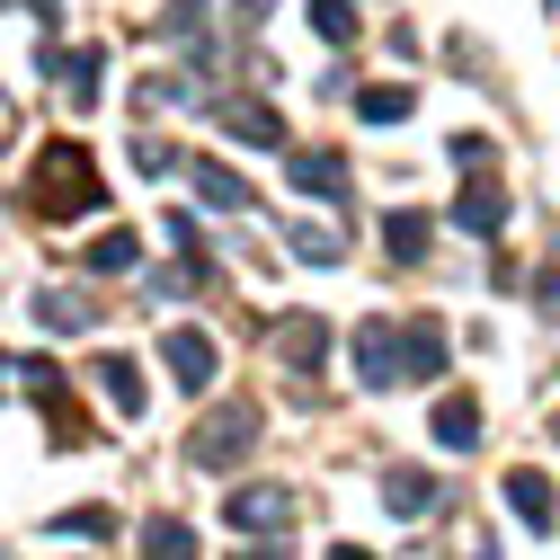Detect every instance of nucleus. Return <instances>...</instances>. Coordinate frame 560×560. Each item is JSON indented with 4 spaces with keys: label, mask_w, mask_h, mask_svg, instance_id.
I'll return each instance as SVG.
<instances>
[{
    "label": "nucleus",
    "mask_w": 560,
    "mask_h": 560,
    "mask_svg": "<svg viewBox=\"0 0 560 560\" xmlns=\"http://www.w3.org/2000/svg\"><path fill=\"white\" fill-rule=\"evenodd\" d=\"M357 374H365V392H392L400 383V329L392 320H365L357 329Z\"/></svg>",
    "instance_id": "obj_4"
},
{
    "label": "nucleus",
    "mask_w": 560,
    "mask_h": 560,
    "mask_svg": "<svg viewBox=\"0 0 560 560\" xmlns=\"http://www.w3.org/2000/svg\"><path fill=\"white\" fill-rule=\"evenodd\" d=\"M285 516H294L285 489H232V525H241V534H276Z\"/></svg>",
    "instance_id": "obj_10"
},
{
    "label": "nucleus",
    "mask_w": 560,
    "mask_h": 560,
    "mask_svg": "<svg viewBox=\"0 0 560 560\" xmlns=\"http://www.w3.org/2000/svg\"><path fill=\"white\" fill-rule=\"evenodd\" d=\"M276 347H285V365H320V347H329V329H320L312 312H285V320H276Z\"/></svg>",
    "instance_id": "obj_15"
},
{
    "label": "nucleus",
    "mask_w": 560,
    "mask_h": 560,
    "mask_svg": "<svg viewBox=\"0 0 560 560\" xmlns=\"http://www.w3.org/2000/svg\"><path fill=\"white\" fill-rule=\"evenodd\" d=\"M249 445H258V400H223V409H205L187 428V463L196 471H232Z\"/></svg>",
    "instance_id": "obj_2"
},
{
    "label": "nucleus",
    "mask_w": 560,
    "mask_h": 560,
    "mask_svg": "<svg viewBox=\"0 0 560 560\" xmlns=\"http://www.w3.org/2000/svg\"><path fill=\"white\" fill-rule=\"evenodd\" d=\"M285 170H294L303 196H338V187H347V161H338V152H285Z\"/></svg>",
    "instance_id": "obj_12"
},
{
    "label": "nucleus",
    "mask_w": 560,
    "mask_h": 560,
    "mask_svg": "<svg viewBox=\"0 0 560 560\" xmlns=\"http://www.w3.org/2000/svg\"><path fill=\"white\" fill-rule=\"evenodd\" d=\"M428 241H436V232H428V214H383V249H392L400 267L428 258Z\"/></svg>",
    "instance_id": "obj_16"
},
{
    "label": "nucleus",
    "mask_w": 560,
    "mask_h": 560,
    "mask_svg": "<svg viewBox=\"0 0 560 560\" xmlns=\"http://www.w3.org/2000/svg\"><path fill=\"white\" fill-rule=\"evenodd\" d=\"M418 98H409V81H374V90H357V116L365 125H400Z\"/></svg>",
    "instance_id": "obj_18"
},
{
    "label": "nucleus",
    "mask_w": 560,
    "mask_h": 560,
    "mask_svg": "<svg viewBox=\"0 0 560 560\" xmlns=\"http://www.w3.org/2000/svg\"><path fill=\"white\" fill-rule=\"evenodd\" d=\"M27 187H36V214H45V223H72V214L98 205V161H90L81 143H45L36 170H27Z\"/></svg>",
    "instance_id": "obj_1"
},
{
    "label": "nucleus",
    "mask_w": 560,
    "mask_h": 560,
    "mask_svg": "<svg viewBox=\"0 0 560 560\" xmlns=\"http://www.w3.org/2000/svg\"><path fill=\"white\" fill-rule=\"evenodd\" d=\"M36 320H45V329H90L98 312H90V294H62V285H45V294H36Z\"/></svg>",
    "instance_id": "obj_19"
},
{
    "label": "nucleus",
    "mask_w": 560,
    "mask_h": 560,
    "mask_svg": "<svg viewBox=\"0 0 560 560\" xmlns=\"http://www.w3.org/2000/svg\"><path fill=\"white\" fill-rule=\"evenodd\" d=\"M205 542H196V525L187 516H152L143 525V560H196Z\"/></svg>",
    "instance_id": "obj_13"
},
{
    "label": "nucleus",
    "mask_w": 560,
    "mask_h": 560,
    "mask_svg": "<svg viewBox=\"0 0 560 560\" xmlns=\"http://www.w3.org/2000/svg\"><path fill=\"white\" fill-rule=\"evenodd\" d=\"M161 365H170L178 392H205V383L223 374V357H214V338H205V329H170L161 338Z\"/></svg>",
    "instance_id": "obj_3"
},
{
    "label": "nucleus",
    "mask_w": 560,
    "mask_h": 560,
    "mask_svg": "<svg viewBox=\"0 0 560 560\" xmlns=\"http://www.w3.org/2000/svg\"><path fill=\"white\" fill-rule=\"evenodd\" d=\"M133 258H143V241H133V232H98V241H90V276H125Z\"/></svg>",
    "instance_id": "obj_20"
},
{
    "label": "nucleus",
    "mask_w": 560,
    "mask_h": 560,
    "mask_svg": "<svg viewBox=\"0 0 560 560\" xmlns=\"http://www.w3.org/2000/svg\"><path fill=\"white\" fill-rule=\"evenodd\" d=\"M312 27H320L329 45H347V36H357V10H347V0H312Z\"/></svg>",
    "instance_id": "obj_22"
},
{
    "label": "nucleus",
    "mask_w": 560,
    "mask_h": 560,
    "mask_svg": "<svg viewBox=\"0 0 560 560\" xmlns=\"http://www.w3.org/2000/svg\"><path fill=\"white\" fill-rule=\"evenodd\" d=\"M187 187H196L205 205H223V214H241V205H249V187H241L223 161H187Z\"/></svg>",
    "instance_id": "obj_14"
},
{
    "label": "nucleus",
    "mask_w": 560,
    "mask_h": 560,
    "mask_svg": "<svg viewBox=\"0 0 560 560\" xmlns=\"http://www.w3.org/2000/svg\"><path fill=\"white\" fill-rule=\"evenodd\" d=\"M285 241H294V258H303V267H338V232H329V223H294Z\"/></svg>",
    "instance_id": "obj_21"
},
{
    "label": "nucleus",
    "mask_w": 560,
    "mask_h": 560,
    "mask_svg": "<svg viewBox=\"0 0 560 560\" xmlns=\"http://www.w3.org/2000/svg\"><path fill=\"white\" fill-rule=\"evenodd\" d=\"M54 534H116L107 508H72V516H54Z\"/></svg>",
    "instance_id": "obj_24"
},
{
    "label": "nucleus",
    "mask_w": 560,
    "mask_h": 560,
    "mask_svg": "<svg viewBox=\"0 0 560 560\" xmlns=\"http://www.w3.org/2000/svg\"><path fill=\"white\" fill-rule=\"evenodd\" d=\"M436 499H445V489H436V471H418V463L383 471V508H392V516H428Z\"/></svg>",
    "instance_id": "obj_8"
},
{
    "label": "nucleus",
    "mask_w": 560,
    "mask_h": 560,
    "mask_svg": "<svg viewBox=\"0 0 560 560\" xmlns=\"http://www.w3.org/2000/svg\"><path fill=\"white\" fill-rule=\"evenodd\" d=\"M223 133L232 143H258V152H285V116L267 98H223Z\"/></svg>",
    "instance_id": "obj_5"
},
{
    "label": "nucleus",
    "mask_w": 560,
    "mask_h": 560,
    "mask_svg": "<svg viewBox=\"0 0 560 560\" xmlns=\"http://www.w3.org/2000/svg\"><path fill=\"white\" fill-rule=\"evenodd\" d=\"M454 223L480 232V241H499V232H508V196H499V187H463V196H454Z\"/></svg>",
    "instance_id": "obj_11"
},
{
    "label": "nucleus",
    "mask_w": 560,
    "mask_h": 560,
    "mask_svg": "<svg viewBox=\"0 0 560 560\" xmlns=\"http://www.w3.org/2000/svg\"><path fill=\"white\" fill-rule=\"evenodd\" d=\"M90 383L116 400V418H143V365H133V357H98V365H90Z\"/></svg>",
    "instance_id": "obj_9"
},
{
    "label": "nucleus",
    "mask_w": 560,
    "mask_h": 560,
    "mask_svg": "<svg viewBox=\"0 0 560 560\" xmlns=\"http://www.w3.org/2000/svg\"><path fill=\"white\" fill-rule=\"evenodd\" d=\"M329 560H374V551H357V542H338V551H329Z\"/></svg>",
    "instance_id": "obj_26"
},
{
    "label": "nucleus",
    "mask_w": 560,
    "mask_h": 560,
    "mask_svg": "<svg viewBox=\"0 0 560 560\" xmlns=\"http://www.w3.org/2000/svg\"><path fill=\"white\" fill-rule=\"evenodd\" d=\"M400 374H409V383H436V374H445V329H436V320H409V329H400Z\"/></svg>",
    "instance_id": "obj_7"
},
{
    "label": "nucleus",
    "mask_w": 560,
    "mask_h": 560,
    "mask_svg": "<svg viewBox=\"0 0 560 560\" xmlns=\"http://www.w3.org/2000/svg\"><path fill=\"white\" fill-rule=\"evenodd\" d=\"M196 285H205V267H196V258H178L170 276H152V294H161V303H178V294H196Z\"/></svg>",
    "instance_id": "obj_23"
},
{
    "label": "nucleus",
    "mask_w": 560,
    "mask_h": 560,
    "mask_svg": "<svg viewBox=\"0 0 560 560\" xmlns=\"http://www.w3.org/2000/svg\"><path fill=\"white\" fill-rule=\"evenodd\" d=\"M19 374H27V392H36V400H62V374H54V365H45V357H27V365H19Z\"/></svg>",
    "instance_id": "obj_25"
},
{
    "label": "nucleus",
    "mask_w": 560,
    "mask_h": 560,
    "mask_svg": "<svg viewBox=\"0 0 560 560\" xmlns=\"http://www.w3.org/2000/svg\"><path fill=\"white\" fill-rule=\"evenodd\" d=\"M0 10H10V0H0Z\"/></svg>",
    "instance_id": "obj_28"
},
{
    "label": "nucleus",
    "mask_w": 560,
    "mask_h": 560,
    "mask_svg": "<svg viewBox=\"0 0 560 560\" xmlns=\"http://www.w3.org/2000/svg\"><path fill=\"white\" fill-rule=\"evenodd\" d=\"M436 445H445V454H471V445H480V400H445V409H436Z\"/></svg>",
    "instance_id": "obj_17"
},
{
    "label": "nucleus",
    "mask_w": 560,
    "mask_h": 560,
    "mask_svg": "<svg viewBox=\"0 0 560 560\" xmlns=\"http://www.w3.org/2000/svg\"><path fill=\"white\" fill-rule=\"evenodd\" d=\"M508 508H516V525H534V534L560 525V499H551V480H542V471H508Z\"/></svg>",
    "instance_id": "obj_6"
},
{
    "label": "nucleus",
    "mask_w": 560,
    "mask_h": 560,
    "mask_svg": "<svg viewBox=\"0 0 560 560\" xmlns=\"http://www.w3.org/2000/svg\"><path fill=\"white\" fill-rule=\"evenodd\" d=\"M551 445H560V418H551Z\"/></svg>",
    "instance_id": "obj_27"
}]
</instances>
